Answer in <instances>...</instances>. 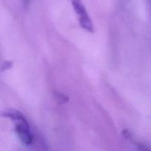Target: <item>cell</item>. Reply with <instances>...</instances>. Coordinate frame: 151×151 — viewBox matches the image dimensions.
Listing matches in <instances>:
<instances>
[{
    "mask_svg": "<svg viewBox=\"0 0 151 151\" xmlns=\"http://www.w3.org/2000/svg\"><path fill=\"white\" fill-rule=\"evenodd\" d=\"M1 115L5 117L10 118L16 122V131L21 141L26 145H29L32 143V135L29 130V125L23 115L16 110L9 109L5 110L1 113Z\"/></svg>",
    "mask_w": 151,
    "mask_h": 151,
    "instance_id": "cell-1",
    "label": "cell"
},
{
    "mask_svg": "<svg viewBox=\"0 0 151 151\" xmlns=\"http://www.w3.org/2000/svg\"><path fill=\"white\" fill-rule=\"evenodd\" d=\"M71 1H72L74 10L78 15L81 26L88 32H94V26L92 24V22L81 0H71Z\"/></svg>",
    "mask_w": 151,
    "mask_h": 151,
    "instance_id": "cell-2",
    "label": "cell"
},
{
    "mask_svg": "<svg viewBox=\"0 0 151 151\" xmlns=\"http://www.w3.org/2000/svg\"><path fill=\"white\" fill-rule=\"evenodd\" d=\"M148 1H149V5H150V9L151 12V0H148Z\"/></svg>",
    "mask_w": 151,
    "mask_h": 151,
    "instance_id": "cell-4",
    "label": "cell"
},
{
    "mask_svg": "<svg viewBox=\"0 0 151 151\" xmlns=\"http://www.w3.org/2000/svg\"><path fill=\"white\" fill-rule=\"evenodd\" d=\"M29 0H23L24 5H25V6L27 5V4H29Z\"/></svg>",
    "mask_w": 151,
    "mask_h": 151,
    "instance_id": "cell-3",
    "label": "cell"
}]
</instances>
